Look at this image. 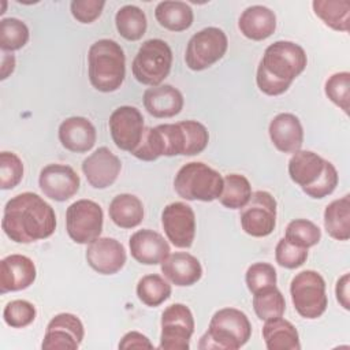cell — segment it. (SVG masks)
<instances>
[{"instance_id": "obj_1", "label": "cell", "mask_w": 350, "mask_h": 350, "mask_svg": "<svg viewBox=\"0 0 350 350\" xmlns=\"http://www.w3.org/2000/svg\"><path fill=\"white\" fill-rule=\"evenodd\" d=\"M1 228L16 243H31L49 238L56 230L53 208L38 194L25 191L7 201Z\"/></svg>"}, {"instance_id": "obj_2", "label": "cell", "mask_w": 350, "mask_h": 350, "mask_svg": "<svg viewBox=\"0 0 350 350\" xmlns=\"http://www.w3.org/2000/svg\"><path fill=\"white\" fill-rule=\"evenodd\" d=\"M308 63L304 48L293 41H275L268 45L257 67L256 82L268 96L287 92L293 81L302 74Z\"/></svg>"}, {"instance_id": "obj_3", "label": "cell", "mask_w": 350, "mask_h": 350, "mask_svg": "<svg viewBox=\"0 0 350 350\" xmlns=\"http://www.w3.org/2000/svg\"><path fill=\"white\" fill-rule=\"evenodd\" d=\"M88 72L96 90L103 93L118 90L126 77V56L122 46L109 38L93 42L88 52Z\"/></svg>"}, {"instance_id": "obj_4", "label": "cell", "mask_w": 350, "mask_h": 350, "mask_svg": "<svg viewBox=\"0 0 350 350\" xmlns=\"http://www.w3.org/2000/svg\"><path fill=\"white\" fill-rule=\"evenodd\" d=\"M252 335L249 317L239 309L223 308L215 312L208 331L201 336V350H238Z\"/></svg>"}, {"instance_id": "obj_5", "label": "cell", "mask_w": 350, "mask_h": 350, "mask_svg": "<svg viewBox=\"0 0 350 350\" xmlns=\"http://www.w3.org/2000/svg\"><path fill=\"white\" fill-rule=\"evenodd\" d=\"M174 189L183 200L211 202L221 194L223 176L202 161H190L176 172Z\"/></svg>"}, {"instance_id": "obj_6", "label": "cell", "mask_w": 350, "mask_h": 350, "mask_svg": "<svg viewBox=\"0 0 350 350\" xmlns=\"http://www.w3.org/2000/svg\"><path fill=\"white\" fill-rule=\"evenodd\" d=\"M172 66L171 46L160 38L146 40L138 49L133 64L134 78L148 86H159L168 77Z\"/></svg>"}, {"instance_id": "obj_7", "label": "cell", "mask_w": 350, "mask_h": 350, "mask_svg": "<svg viewBox=\"0 0 350 350\" xmlns=\"http://www.w3.org/2000/svg\"><path fill=\"white\" fill-rule=\"evenodd\" d=\"M290 295L297 313L308 320L320 317L328 306L325 280L313 269L301 271L293 278Z\"/></svg>"}, {"instance_id": "obj_8", "label": "cell", "mask_w": 350, "mask_h": 350, "mask_svg": "<svg viewBox=\"0 0 350 350\" xmlns=\"http://www.w3.org/2000/svg\"><path fill=\"white\" fill-rule=\"evenodd\" d=\"M227 46L228 40L221 29L205 27L189 40L185 52L186 66L193 71L206 70L224 56Z\"/></svg>"}, {"instance_id": "obj_9", "label": "cell", "mask_w": 350, "mask_h": 350, "mask_svg": "<svg viewBox=\"0 0 350 350\" xmlns=\"http://www.w3.org/2000/svg\"><path fill=\"white\" fill-rule=\"evenodd\" d=\"M103 224V209L92 200H78L66 211V230L75 243L88 245L100 238Z\"/></svg>"}, {"instance_id": "obj_10", "label": "cell", "mask_w": 350, "mask_h": 350, "mask_svg": "<svg viewBox=\"0 0 350 350\" xmlns=\"http://www.w3.org/2000/svg\"><path fill=\"white\" fill-rule=\"evenodd\" d=\"M161 334L159 349L161 350H189L194 332V317L191 310L183 304L167 306L161 314Z\"/></svg>"}, {"instance_id": "obj_11", "label": "cell", "mask_w": 350, "mask_h": 350, "mask_svg": "<svg viewBox=\"0 0 350 350\" xmlns=\"http://www.w3.org/2000/svg\"><path fill=\"white\" fill-rule=\"evenodd\" d=\"M242 230L256 238L268 237L276 227V200L265 191L257 190L252 193L249 202L241 212Z\"/></svg>"}, {"instance_id": "obj_12", "label": "cell", "mask_w": 350, "mask_h": 350, "mask_svg": "<svg viewBox=\"0 0 350 350\" xmlns=\"http://www.w3.org/2000/svg\"><path fill=\"white\" fill-rule=\"evenodd\" d=\"M161 226L168 241L179 249L193 245L196 237V215L190 205L175 201L161 212Z\"/></svg>"}, {"instance_id": "obj_13", "label": "cell", "mask_w": 350, "mask_h": 350, "mask_svg": "<svg viewBox=\"0 0 350 350\" xmlns=\"http://www.w3.org/2000/svg\"><path fill=\"white\" fill-rule=\"evenodd\" d=\"M113 144L126 152H133L144 134V116L135 107L122 105L113 109L108 120Z\"/></svg>"}, {"instance_id": "obj_14", "label": "cell", "mask_w": 350, "mask_h": 350, "mask_svg": "<svg viewBox=\"0 0 350 350\" xmlns=\"http://www.w3.org/2000/svg\"><path fill=\"white\" fill-rule=\"evenodd\" d=\"M85 336L79 317L72 313H59L51 319L41 343L44 350H77Z\"/></svg>"}, {"instance_id": "obj_15", "label": "cell", "mask_w": 350, "mask_h": 350, "mask_svg": "<svg viewBox=\"0 0 350 350\" xmlns=\"http://www.w3.org/2000/svg\"><path fill=\"white\" fill-rule=\"evenodd\" d=\"M38 186L45 197L63 202L74 197L81 186V179L72 167L52 163L45 165L38 176Z\"/></svg>"}, {"instance_id": "obj_16", "label": "cell", "mask_w": 350, "mask_h": 350, "mask_svg": "<svg viewBox=\"0 0 350 350\" xmlns=\"http://www.w3.org/2000/svg\"><path fill=\"white\" fill-rule=\"evenodd\" d=\"M88 265L101 275L119 272L127 260L124 246L109 237H100L90 242L85 253Z\"/></svg>"}, {"instance_id": "obj_17", "label": "cell", "mask_w": 350, "mask_h": 350, "mask_svg": "<svg viewBox=\"0 0 350 350\" xmlns=\"http://www.w3.org/2000/svg\"><path fill=\"white\" fill-rule=\"evenodd\" d=\"M122 170L119 157L107 146H101L82 161V172L94 189H107L115 183Z\"/></svg>"}, {"instance_id": "obj_18", "label": "cell", "mask_w": 350, "mask_h": 350, "mask_svg": "<svg viewBox=\"0 0 350 350\" xmlns=\"http://www.w3.org/2000/svg\"><path fill=\"white\" fill-rule=\"evenodd\" d=\"M37 278L33 260L23 254H10L0 261V293H14L30 287Z\"/></svg>"}, {"instance_id": "obj_19", "label": "cell", "mask_w": 350, "mask_h": 350, "mask_svg": "<svg viewBox=\"0 0 350 350\" xmlns=\"http://www.w3.org/2000/svg\"><path fill=\"white\" fill-rule=\"evenodd\" d=\"M129 246L133 258L144 265L161 264L171 252L164 237L150 228L135 231L130 237Z\"/></svg>"}, {"instance_id": "obj_20", "label": "cell", "mask_w": 350, "mask_h": 350, "mask_svg": "<svg viewBox=\"0 0 350 350\" xmlns=\"http://www.w3.org/2000/svg\"><path fill=\"white\" fill-rule=\"evenodd\" d=\"M57 135L63 148L74 153H85L90 150L97 138L93 123L83 116L64 119L59 126Z\"/></svg>"}, {"instance_id": "obj_21", "label": "cell", "mask_w": 350, "mask_h": 350, "mask_svg": "<svg viewBox=\"0 0 350 350\" xmlns=\"http://www.w3.org/2000/svg\"><path fill=\"white\" fill-rule=\"evenodd\" d=\"M268 133L275 148L283 153H295L304 144V127L294 113L276 115L269 123Z\"/></svg>"}, {"instance_id": "obj_22", "label": "cell", "mask_w": 350, "mask_h": 350, "mask_svg": "<svg viewBox=\"0 0 350 350\" xmlns=\"http://www.w3.org/2000/svg\"><path fill=\"white\" fill-rule=\"evenodd\" d=\"M161 273L178 287H187L197 283L202 276V267L197 257L187 252L170 253L161 262Z\"/></svg>"}, {"instance_id": "obj_23", "label": "cell", "mask_w": 350, "mask_h": 350, "mask_svg": "<svg viewBox=\"0 0 350 350\" xmlns=\"http://www.w3.org/2000/svg\"><path fill=\"white\" fill-rule=\"evenodd\" d=\"M142 101L145 109L154 118H172L182 111L185 103L182 93L168 83L146 89Z\"/></svg>"}, {"instance_id": "obj_24", "label": "cell", "mask_w": 350, "mask_h": 350, "mask_svg": "<svg viewBox=\"0 0 350 350\" xmlns=\"http://www.w3.org/2000/svg\"><path fill=\"white\" fill-rule=\"evenodd\" d=\"M238 27L241 33L253 41H262L276 30V15L265 5H250L239 16Z\"/></svg>"}, {"instance_id": "obj_25", "label": "cell", "mask_w": 350, "mask_h": 350, "mask_svg": "<svg viewBox=\"0 0 350 350\" xmlns=\"http://www.w3.org/2000/svg\"><path fill=\"white\" fill-rule=\"evenodd\" d=\"M325 159L312 150H297L288 160V175L301 189L312 186L323 174Z\"/></svg>"}, {"instance_id": "obj_26", "label": "cell", "mask_w": 350, "mask_h": 350, "mask_svg": "<svg viewBox=\"0 0 350 350\" xmlns=\"http://www.w3.org/2000/svg\"><path fill=\"white\" fill-rule=\"evenodd\" d=\"M262 339L268 350H299L301 342L297 328L286 319L275 317L265 320Z\"/></svg>"}, {"instance_id": "obj_27", "label": "cell", "mask_w": 350, "mask_h": 350, "mask_svg": "<svg viewBox=\"0 0 350 350\" xmlns=\"http://www.w3.org/2000/svg\"><path fill=\"white\" fill-rule=\"evenodd\" d=\"M108 213L113 224L120 228H134L144 220V205L141 200L129 193L113 197L109 204Z\"/></svg>"}, {"instance_id": "obj_28", "label": "cell", "mask_w": 350, "mask_h": 350, "mask_svg": "<svg viewBox=\"0 0 350 350\" xmlns=\"http://www.w3.org/2000/svg\"><path fill=\"white\" fill-rule=\"evenodd\" d=\"M154 18L167 30L183 31L193 25L194 14L191 7L185 1L165 0L156 5Z\"/></svg>"}, {"instance_id": "obj_29", "label": "cell", "mask_w": 350, "mask_h": 350, "mask_svg": "<svg viewBox=\"0 0 350 350\" xmlns=\"http://www.w3.org/2000/svg\"><path fill=\"white\" fill-rule=\"evenodd\" d=\"M323 220L331 238L347 241L350 238V196L346 194L329 202L324 209Z\"/></svg>"}, {"instance_id": "obj_30", "label": "cell", "mask_w": 350, "mask_h": 350, "mask_svg": "<svg viewBox=\"0 0 350 350\" xmlns=\"http://www.w3.org/2000/svg\"><path fill=\"white\" fill-rule=\"evenodd\" d=\"M312 7L328 27L336 31H349L350 3L347 0H314Z\"/></svg>"}, {"instance_id": "obj_31", "label": "cell", "mask_w": 350, "mask_h": 350, "mask_svg": "<svg viewBox=\"0 0 350 350\" xmlns=\"http://www.w3.org/2000/svg\"><path fill=\"white\" fill-rule=\"evenodd\" d=\"M118 33L127 41H138L146 33L148 21L145 12L133 4L123 5L115 15Z\"/></svg>"}, {"instance_id": "obj_32", "label": "cell", "mask_w": 350, "mask_h": 350, "mask_svg": "<svg viewBox=\"0 0 350 350\" xmlns=\"http://www.w3.org/2000/svg\"><path fill=\"white\" fill-rule=\"evenodd\" d=\"M252 197V186L246 176L228 174L223 178V190L219 201L228 209H242Z\"/></svg>"}, {"instance_id": "obj_33", "label": "cell", "mask_w": 350, "mask_h": 350, "mask_svg": "<svg viewBox=\"0 0 350 350\" xmlns=\"http://www.w3.org/2000/svg\"><path fill=\"white\" fill-rule=\"evenodd\" d=\"M171 284L157 273H149L142 276L137 283L138 299L150 308L161 305L171 297Z\"/></svg>"}, {"instance_id": "obj_34", "label": "cell", "mask_w": 350, "mask_h": 350, "mask_svg": "<svg viewBox=\"0 0 350 350\" xmlns=\"http://www.w3.org/2000/svg\"><path fill=\"white\" fill-rule=\"evenodd\" d=\"M253 309L260 320L280 317L286 310V301L282 291L276 287H268L253 294Z\"/></svg>"}, {"instance_id": "obj_35", "label": "cell", "mask_w": 350, "mask_h": 350, "mask_svg": "<svg viewBox=\"0 0 350 350\" xmlns=\"http://www.w3.org/2000/svg\"><path fill=\"white\" fill-rule=\"evenodd\" d=\"M131 154L142 161H154L161 156H167V139L161 124L145 127L142 138Z\"/></svg>"}, {"instance_id": "obj_36", "label": "cell", "mask_w": 350, "mask_h": 350, "mask_svg": "<svg viewBox=\"0 0 350 350\" xmlns=\"http://www.w3.org/2000/svg\"><path fill=\"white\" fill-rule=\"evenodd\" d=\"M30 33L25 22L18 18H3L0 21V48L4 52H14L23 48Z\"/></svg>"}, {"instance_id": "obj_37", "label": "cell", "mask_w": 350, "mask_h": 350, "mask_svg": "<svg viewBox=\"0 0 350 350\" xmlns=\"http://www.w3.org/2000/svg\"><path fill=\"white\" fill-rule=\"evenodd\" d=\"M284 238L291 243L309 249L321 239V230L308 219H294L286 227Z\"/></svg>"}, {"instance_id": "obj_38", "label": "cell", "mask_w": 350, "mask_h": 350, "mask_svg": "<svg viewBox=\"0 0 350 350\" xmlns=\"http://www.w3.org/2000/svg\"><path fill=\"white\" fill-rule=\"evenodd\" d=\"M325 96L339 107L346 115L349 113V103H350V72L340 71L332 74L324 86Z\"/></svg>"}, {"instance_id": "obj_39", "label": "cell", "mask_w": 350, "mask_h": 350, "mask_svg": "<svg viewBox=\"0 0 350 350\" xmlns=\"http://www.w3.org/2000/svg\"><path fill=\"white\" fill-rule=\"evenodd\" d=\"M36 306L26 299H14L3 310V320L11 328H25L36 320Z\"/></svg>"}, {"instance_id": "obj_40", "label": "cell", "mask_w": 350, "mask_h": 350, "mask_svg": "<svg viewBox=\"0 0 350 350\" xmlns=\"http://www.w3.org/2000/svg\"><path fill=\"white\" fill-rule=\"evenodd\" d=\"M179 123L185 133L183 156H194L201 153L209 142V133L206 127L197 120H182Z\"/></svg>"}, {"instance_id": "obj_41", "label": "cell", "mask_w": 350, "mask_h": 350, "mask_svg": "<svg viewBox=\"0 0 350 350\" xmlns=\"http://www.w3.org/2000/svg\"><path fill=\"white\" fill-rule=\"evenodd\" d=\"M278 275L273 265L268 262H254L252 264L245 275V282L252 294L276 286Z\"/></svg>"}, {"instance_id": "obj_42", "label": "cell", "mask_w": 350, "mask_h": 350, "mask_svg": "<svg viewBox=\"0 0 350 350\" xmlns=\"http://www.w3.org/2000/svg\"><path fill=\"white\" fill-rule=\"evenodd\" d=\"M23 178V163L12 152L0 153V189L10 190L19 185Z\"/></svg>"}, {"instance_id": "obj_43", "label": "cell", "mask_w": 350, "mask_h": 350, "mask_svg": "<svg viewBox=\"0 0 350 350\" xmlns=\"http://www.w3.org/2000/svg\"><path fill=\"white\" fill-rule=\"evenodd\" d=\"M275 260L283 268L295 269L306 262L308 249L297 246L286 238H282L275 247Z\"/></svg>"}, {"instance_id": "obj_44", "label": "cell", "mask_w": 350, "mask_h": 350, "mask_svg": "<svg viewBox=\"0 0 350 350\" xmlns=\"http://www.w3.org/2000/svg\"><path fill=\"white\" fill-rule=\"evenodd\" d=\"M338 171L334 167V164L331 161H325V167L323 174L320 175V178L309 187L302 189V191L305 194H308L309 197L314 198V200H320L324 198L327 196H329L338 185Z\"/></svg>"}, {"instance_id": "obj_45", "label": "cell", "mask_w": 350, "mask_h": 350, "mask_svg": "<svg viewBox=\"0 0 350 350\" xmlns=\"http://www.w3.org/2000/svg\"><path fill=\"white\" fill-rule=\"evenodd\" d=\"M105 1L103 0H74L70 4L72 16L81 23H92L100 18Z\"/></svg>"}, {"instance_id": "obj_46", "label": "cell", "mask_w": 350, "mask_h": 350, "mask_svg": "<svg viewBox=\"0 0 350 350\" xmlns=\"http://www.w3.org/2000/svg\"><path fill=\"white\" fill-rule=\"evenodd\" d=\"M119 349H153V345L144 334L138 331H130L120 339Z\"/></svg>"}, {"instance_id": "obj_47", "label": "cell", "mask_w": 350, "mask_h": 350, "mask_svg": "<svg viewBox=\"0 0 350 350\" xmlns=\"http://www.w3.org/2000/svg\"><path fill=\"white\" fill-rule=\"evenodd\" d=\"M349 283H350V275L343 273L335 286V295L340 306L346 310L350 309V295H349Z\"/></svg>"}, {"instance_id": "obj_48", "label": "cell", "mask_w": 350, "mask_h": 350, "mask_svg": "<svg viewBox=\"0 0 350 350\" xmlns=\"http://www.w3.org/2000/svg\"><path fill=\"white\" fill-rule=\"evenodd\" d=\"M15 68V57L12 53L4 52L1 57V81H4L10 74H12Z\"/></svg>"}]
</instances>
